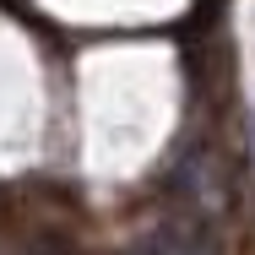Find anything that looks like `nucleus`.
<instances>
[{
    "mask_svg": "<svg viewBox=\"0 0 255 255\" xmlns=\"http://www.w3.org/2000/svg\"><path fill=\"white\" fill-rule=\"evenodd\" d=\"M168 201L185 212V223L196 228H217L223 217H234L239 206V185H234V168L217 157V147H185L179 163L168 168Z\"/></svg>",
    "mask_w": 255,
    "mask_h": 255,
    "instance_id": "nucleus-1",
    "label": "nucleus"
},
{
    "mask_svg": "<svg viewBox=\"0 0 255 255\" xmlns=\"http://www.w3.org/2000/svg\"><path fill=\"white\" fill-rule=\"evenodd\" d=\"M136 255H223V245L196 223H163L136 239Z\"/></svg>",
    "mask_w": 255,
    "mask_h": 255,
    "instance_id": "nucleus-2",
    "label": "nucleus"
},
{
    "mask_svg": "<svg viewBox=\"0 0 255 255\" xmlns=\"http://www.w3.org/2000/svg\"><path fill=\"white\" fill-rule=\"evenodd\" d=\"M27 255H54V250H27Z\"/></svg>",
    "mask_w": 255,
    "mask_h": 255,
    "instance_id": "nucleus-3",
    "label": "nucleus"
}]
</instances>
